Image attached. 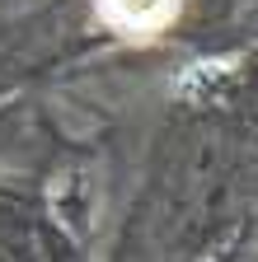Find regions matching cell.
I'll return each mask as SVG.
<instances>
[{
    "instance_id": "cell-1",
    "label": "cell",
    "mask_w": 258,
    "mask_h": 262,
    "mask_svg": "<svg viewBox=\"0 0 258 262\" xmlns=\"http://www.w3.org/2000/svg\"><path fill=\"white\" fill-rule=\"evenodd\" d=\"M104 5H108L113 19H122L127 28H155L160 19L174 10V0H104Z\"/></svg>"
}]
</instances>
